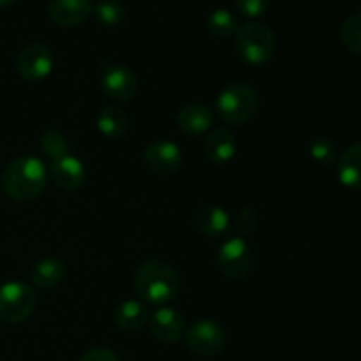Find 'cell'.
Returning a JSON list of instances; mask_svg holds the SVG:
<instances>
[{
	"label": "cell",
	"mask_w": 361,
	"mask_h": 361,
	"mask_svg": "<svg viewBox=\"0 0 361 361\" xmlns=\"http://www.w3.org/2000/svg\"><path fill=\"white\" fill-rule=\"evenodd\" d=\"M148 323H150L152 335L162 344H175L187 331L185 319L182 314L168 305L157 307Z\"/></svg>",
	"instance_id": "8fae6325"
},
{
	"label": "cell",
	"mask_w": 361,
	"mask_h": 361,
	"mask_svg": "<svg viewBox=\"0 0 361 361\" xmlns=\"http://www.w3.org/2000/svg\"><path fill=\"white\" fill-rule=\"evenodd\" d=\"M194 222H196V228L208 238H221L231 226V219L226 208L214 203L200 204L194 214Z\"/></svg>",
	"instance_id": "5bb4252c"
},
{
	"label": "cell",
	"mask_w": 361,
	"mask_h": 361,
	"mask_svg": "<svg viewBox=\"0 0 361 361\" xmlns=\"http://www.w3.org/2000/svg\"><path fill=\"white\" fill-rule=\"evenodd\" d=\"M217 267L228 279L240 281L254 268L252 247L243 236H233L221 245L217 254Z\"/></svg>",
	"instance_id": "8992f818"
},
{
	"label": "cell",
	"mask_w": 361,
	"mask_h": 361,
	"mask_svg": "<svg viewBox=\"0 0 361 361\" xmlns=\"http://www.w3.org/2000/svg\"><path fill=\"white\" fill-rule=\"evenodd\" d=\"M257 224H259V219H257V214L254 208L245 207L236 214V229L240 233L238 236L247 238L249 235H252L256 231Z\"/></svg>",
	"instance_id": "484cf974"
},
{
	"label": "cell",
	"mask_w": 361,
	"mask_h": 361,
	"mask_svg": "<svg viewBox=\"0 0 361 361\" xmlns=\"http://www.w3.org/2000/svg\"><path fill=\"white\" fill-rule=\"evenodd\" d=\"M150 319L148 305H145L141 300H126L120 303L115 310L116 326L127 334L140 331Z\"/></svg>",
	"instance_id": "e0dca14e"
},
{
	"label": "cell",
	"mask_w": 361,
	"mask_h": 361,
	"mask_svg": "<svg viewBox=\"0 0 361 361\" xmlns=\"http://www.w3.org/2000/svg\"><path fill=\"white\" fill-rule=\"evenodd\" d=\"M204 155L208 161L215 166H224L235 157L236 154V140L233 133L226 127H215L208 133L204 140Z\"/></svg>",
	"instance_id": "2e32d148"
},
{
	"label": "cell",
	"mask_w": 361,
	"mask_h": 361,
	"mask_svg": "<svg viewBox=\"0 0 361 361\" xmlns=\"http://www.w3.org/2000/svg\"><path fill=\"white\" fill-rule=\"evenodd\" d=\"M94 0H49V18L59 27L69 28L83 23L94 13Z\"/></svg>",
	"instance_id": "4fadbf2b"
},
{
	"label": "cell",
	"mask_w": 361,
	"mask_h": 361,
	"mask_svg": "<svg viewBox=\"0 0 361 361\" xmlns=\"http://www.w3.org/2000/svg\"><path fill=\"white\" fill-rule=\"evenodd\" d=\"M182 150L169 140H157L143 152V162L152 173L161 176L175 175L182 168Z\"/></svg>",
	"instance_id": "9c48e42d"
},
{
	"label": "cell",
	"mask_w": 361,
	"mask_h": 361,
	"mask_svg": "<svg viewBox=\"0 0 361 361\" xmlns=\"http://www.w3.org/2000/svg\"><path fill=\"white\" fill-rule=\"evenodd\" d=\"M48 176L60 190L73 192L83 185L87 173H85V166L80 159L67 154L51 161L48 168Z\"/></svg>",
	"instance_id": "7c38bea8"
},
{
	"label": "cell",
	"mask_w": 361,
	"mask_h": 361,
	"mask_svg": "<svg viewBox=\"0 0 361 361\" xmlns=\"http://www.w3.org/2000/svg\"><path fill=\"white\" fill-rule=\"evenodd\" d=\"M309 152L310 157L321 166L330 168V166H334L337 162V148H335L334 141L324 136L314 137L309 145Z\"/></svg>",
	"instance_id": "d4e9b609"
},
{
	"label": "cell",
	"mask_w": 361,
	"mask_h": 361,
	"mask_svg": "<svg viewBox=\"0 0 361 361\" xmlns=\"http://www.w3.org/2000/svg\"><path fill=\"white\" fill-rule=\"evenodd\" d=\"M14 2H16V0H0V7H7Z\"/></svg>",
	"instance_id": "f1b7e54d"
},
{
	"label": "cell",
	"mask_w": 361,
	"mask_h": 361,
	"mask_svg": "<svg viewBox=\"0 0 361 361\" xmlns=\"http://www.w3.org/2000/svg\"><path fill=\"white\" fill-rule=\"evenodd\" d=\"M80 361H120L115 351L108 348H92L81 356Z\"/></svg>",
	"instance_id": "83f0119b"
},
{
	"label": "cell",
	"mask_w": 361,
	"mask_h": 361,
	"mask_svg": "<svg viewBox=\"0 0 361 361\" xmlns=\"http://www.w3.org/2000/svg\"><path fill=\"white\" fill-rule=\"evenodd\" d=\"M55 59H53L51 49L41 42L28 44L20 51L16 59V71L21 76V80L28 83H39L46 80L51 74Z\"/></svg>",
	"instance_id": "ba28073f"
},
{
	"label": "cell",
	"mask_w": 361,
	"mask_h": 361,
	"mask_svg": "<svg viewBox=\"0 0 361 361\" xmlns=\"http://www.w3.org/2000/svg\"><path fill=\"white\" fill-rule=\"evenodd\" d=\"M207 27L208 30H210V34L219 39L231 37V35L236 34V30H238V23H236L235 14L228 9L212 11L210 16H208L207 20Z\"/></svg>",
	"instance_id": "44dd1931"
},
{
	"label": "cell",
	"mask_w": 361,
	"mask_h": 361,
	"mask_svg": "<svg viewBox=\"0 0 361 361\" xmlns=\"http://www.w3.org/2000/svg\"><path fill=\"white\" fill-rule=\"evenodd\" d=\"M176 126L187 136H201L214 126V113L201 102H190L178 111Z\"/></svg>",
	"instance_id": "9a60e30c"
},
{
	"label": "cell",
	"mask_w": 361,
	"mask_h": 361,
	"mask_svg": "<svg viewBox=\"0 0 361 361\" xmlns=\"http://www.w3.org/2000/svg\"><path fill=\"white\" fill-rule=\"evenodd\" d=\"M236 9L243 18L249 20H257L268 11L270 0H235Z\"/></svg>",
	"instance_id": "4316f807"
},
{
	"label": "cell",
	"mask_w": 361,
	"mask_h": 361,
	"mask_svg": "<svg viewBox=\"0 0 361 361\" xmlns=\"http://www.w3.org/2000/svg\"><path fill=\"white\" fill-rule=\"evenodd\" d=\"M337 176L348 189L361 190V143H353L337 162Z\"/></svg>",
	"instance_id": "ac0fdd59"
},
{
	"label": "cell",
	"mask_w": 361,
	"mask_h": 361,
	"mask_svg": "<svg viewBox=\"0 0 361 361\" xmlns=\"http://www.w3.org/2000/svg\"><path fill=\"white\" fill-rule=\"evenodd\" d=\"M104 95L118 102H127L137 94V76L127 66H109L101 80Z\"/></svg>",
	"instance_id": "30bf717a"
},
{
	"label": "cell",
	"mask_w": 361,
	"mask_h": 361,
	"mask_svg": "<svg viewBox=\"0 0 361 361\" xmlns=\"http://www.w3.org/2000/svg\"><path fill=\"white\" fill-rule=\"evenodd\" d=\"M48 168L34 155H23L9 162L2 175L4 192L14 201H32L48 185Z\"/></svg>",
	"instance_id": "7a4b0ae2"
},
{
	"label": "cell",
	"mask_w": 361,
	"mask_h": 361,
	"mask_svg": "<svg viewBox=\"0 0 361 361\" xmlns=\"http://www.w3.org/2000/svg\"><path fill=\"white\" fill-rule=\"evenodd\" d=\"M236 51L240 59L254 67H261L271 60L275 53V35L268 25L249 21L236 30Z\"/></svg>",
	"instance_id": "277c9868"
},
{
	"label": "cell",
	"mask_w": 361,
	"mask_h": 361,
	"mask_svg": "<svg viewBox=\"0 0 361 361\" xmlns=\"http://www.w3.org/2000/svg\"><path fill=\"white\" fill-rule=\"evenodd\" d=\"M41 150L44 152L46 157L55 161V159L69 154L71 147L67 137L59 129H48L41 137Z\"/></svg>",
	"instance_id": "7402d4cb"
},
{
	"label": "cell",
	"mask_w": 361,
	"mask_h": 361,
	"mask_svg": "<svg viewBox=\"0 0 361 361\" xmlns=\"http://www.w3.org/2000/svg\"><path fill=\"white\" fill-rule=\"evenodd\" d=\"M178 274L166 261H145L134 275V293L145 305H168L178 296Z\"/></svg>",
	"instance_id": "6da1fadb"
},
{
	"label": "cell",
	"mask_w": 361,
	"mask_h": 361,
	"mask_svg": "<svg viewBox=\"0 0 361 361\" xmlns=\"http://www.w3.org/2000/svg\"><path fill=\"white\" fill-rule=\"evenodd\" d=\"M94 14L99 23L104 27H116L123 21L126 11H123L122 4L116 0H99L94 6Z\"/></svg>",
	"instance_id": "cb8c5ba5"
},
{
	"label": "cell",
	"mask_w": 361,
	"mask_h": 361,
	"mask_svg": "<svg viewBox=\"0 0 361 361\" xmlns=\"http://www.w3.org/2000/svg\"><path fill=\"white\" fill-rule=\"evenodd\" d=\"M37 295L25 282L9 281L0 286V321L7 324L23 323L34 314Z\"/></svg>",
	"instance_id": "5b68a950"
},
{
	"label": "cell",
	"mask_w": 361,
	"mask_h": 361,
	"mask_svg": "<svg viewBox=\"0 0 361 361\" xmlns=\"http://www.w3.org/2000/svg\"><path fill=\"white\" fill-rule=\"evenodd\" d=\"M259 94L247 83H229L217 97V113L228 126H243L257 115Z\"/></svg>",
	"instance_id": "3957f363"
},
{
	"label": "cell",
	"mask_w": 361,
	"mask_h": 361,
	"mask_svg": "<svg viewBox=\"0 0 361 361\" xmlns=\"http://www.w3.org/2000/svg\"><path fill=\"white\" fill-rule=\"evenodd\" d=\"M187 348L197 356H215L224 349L226 331L212 319H197L185 331Z\"/></svg>",
	"instance_id": "52a82bcc"
},
{
	"label": "cell",
	"mask_w": 361,
	"mask_h": 361,
	"mask_svg": "<svg viewBox=\"0 0 361 361\" xmlns=\"http://www.w3.org/2000/svg\"><path fill=\"white\" fill-rule=\"evenodd\" d=\"M341 39L342 44L349 51L361 55V11L351 14L341 27Z\"/></svg>",
	"instance_id": "603a6c76"
},
{
	"label": "cell",
	"mask_w": 361,
	"mask_h": 361,
	"mask_svg": "<svg viewBox=\"0 0 361 361\" xmlns=\"http://www.w3.org/2000/svg\"><path fill=\"white\" fill-rule=\"evenodd\" d=\"M97 129L108 140H118L127 130V115L116 106H104L97 115Z\"/></svg>",
	"instance_id": "ffe728a7"
},
{
	"label": "cell",
	"mask_w": 361,
	"mask_h": 361,
	"mask_svg": "<svg viewBox=\"0 0 361 361\" xmlns=\"http://www.w3.org/2000/svg\"><path fill=\"white\" fill-rule=\"evenodd\" d=\"M66 277V264L59 257H42L41 261L34 264L30 271V279L34 286L42 289L56 288Z\"/></svg>",
	"instance_id": "d6986e66"
}]
</instances>
